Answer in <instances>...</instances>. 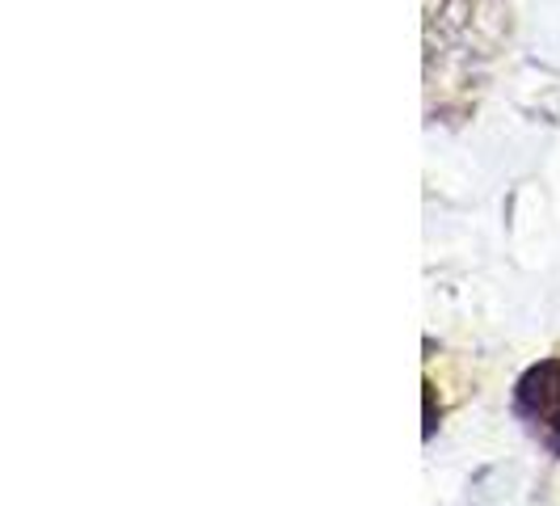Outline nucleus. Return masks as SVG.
Masks as SVG:
<instances>
[{"mask_svg":"<svg viewBox=\"0 0 560 506\" xmlns=\"http://www.w3.org/2000/svg\"><path fill=\"white\" fill-rule=\"evenodd\" d=\"M510 410L535 444L560 460V355H548L518 376Z\"/></svg>","mask_w":560,"mask_h":506,"instance_id":"f257e3e1","label":"nucleus"}]
</instances>
